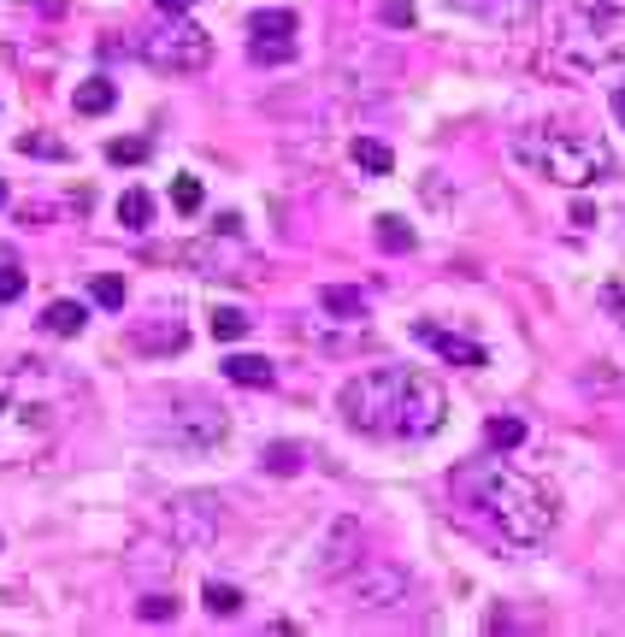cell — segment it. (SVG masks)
<instances>
[{"mask_svg":"<svg viewBox=\"0 0 625 637\" xmlns=\"http://www.w3.org/2000/svg\"><path fill=\"white\" fill-rule=\"evenodd\" d=\"M337 413L348 431H360V437H431V431H443V389L425 378V372H407V366H372L360 372V378L342 384L337 396Z\"/></svg>","mask_w":625,"mask_h":637,"instance_id":"obj_1","label":"cell"},{"mask_svg":"<svg viewBox=\"0 0 625 637\" xmlns=\"http://www.w3.org/2000/svg\"><path fill=\"white\" fill-rule=\"evenodd\" d=\"M455 490L484 519H496V531L519 549L549 543V531H555V496L519 467H507V460H472V467H460Z\"/></svg>","mask_w":625,"mask_h":637,"instance_id":"obj_2","label":"cell"},{"mask_svg":"<svg viewBox=\"0 0 625 637\" xmlns=\"http://www.w3.org/2000/svg\"><path fill=\"white\" fill-rule=\"evenodd\" d=\"M60 431V378L41 360H7L0 372V467L41 455Z\"/></svg>","mask_w":625,"mask_h":637,"instance_id":"obj_3","label":"cell"},{"mask_svg":"<svg viewBox=\"0 0 625 637\" xmlns=\"http://www.w3.org/2000/svg\"><path fill=\"white\" fill-rule=\"evenodd\" d=\"M507 154H514L531 178L561 183V190H585V183L614 171L608 142L590 136V130H573V124H526V130H514Z\"/></svg>","mask_w":625,"mask_h":637,"instance_id":"obj_4","label":"cell"},{"mask_svg":"<svg viewBox=\"0 0 625 637\" xmlns=\"http://www.w3.org/2000/svg\"><path fill=\"white\" fill-rule=\"evenodd\" d=\"M142 60H148L159 77H195L213 60V36L201 31L195 19H166L154 36H142Z\"/></svg>","mask_w":625,"mask_h":637,"instance_id":"obj_5","label":"cell"},{"mask_svg":"<svg viewBox=\"0 0 625 637\" xmlns=\"http://www.w3.org/2000/svg\"><path fill=\"white\" fill-rule=\"evenodd\" d=\"M130 349L148 360H171L189 349V325L178 308H148L142 318H130Z\"/></svg>","mask_w":625,"mask_h":637,"instance_id":"obj_6","label":"cell"},{"mask_svg":"<svg viewBox=\"0 0 625 637\" xmlns=\"http://www.w3.org/2000/svg\"><path fill=\"white\" fill-rule=\"evenodd\" d=\"M225 408H207V401H189V408H171V419L159 425V437H166L171 448H219L225 443Z\"/></svg>","mask_w":625,"mask_h":637,"instance_id":"obj_7","label":"cell"},{"mask_svg":"<svg viewBox=\"0 0 625 637\" xmlns=\"http://www.w3.org/2000/svg\"><path fill=\"white\" fill-rule=\"evenodd\" d=\"M166 526H171V538H178V543L201 549V543L219 538L225 502H213V496H178V502H166Z\"/></svg>","mask_w":625,"mask_h":637,"instance_id":"obj_8","label":"cell"},{"mask_svg":"<svg viewBox=\"0 0 625 637\" xmlns=\"http://www.w3.org/2000/svg\"><path fill=\"white\" fill-rule=\"evenodd\" d=\"M348 597H354V608H396L407 602V578L389 567V561H372V567H360L354 578H348Z\"/></svg>","mask_w":625,"mask_h":637,"instance_id":"obj_9","label":"cell"},{"mask_svg":"<svg viewBox=\"0 0 625 637\" xmlns=\"http://www.w3.org/2000/svg\"><path fill=\"white\" fill-rule=\"evenodd\" d=\"M443 7L467 12V19H484L502 36H526L537 24V0H443Z\"/></svg>","mask_w":625,"mask_h":637,"instance_id":"obj_10","label":"cell"},{"mask_svg":"<svg viewBox=\"0 0 625 637\" xmlns=\"http://www.w3.org/2000/svg\"><path fill=\"white\" fill-rule=\"evenodd\" d=\"M413 337L425 342V349H437V354L448 360V366H467V372H472V366H484V349H478L472 337H460V330H443L437 318H419Z\"/></svg>","mask_w":625,"mask_h":637,"instance_id":"obj_11","label":"cell"},{"mask_svg":"<svg viewBox=\"0 0 625 637\" xmlns=\"http://www.w3.org/2000/svg\"><path fill=\"white\" fill-rule=\"evenodd\" d=\"M354 561H360V526H354V519H337V526L325 531V543H318V573L342 578Z\"/></svg>","mask_w":625,"mask_h":637,"instance_id":"obj_12","label":"cell"},{"mask_svg":"<svg viewBox=\"0 0 625 637\" xmlns=\"http://www.w3.org/2000/svg\"><path fill=\"white\" fill-rule=\"evenodd\" d=\"M318 308H325L330 318H342V325H360V318H366V289H354V284H325L318 289Z\"/></svg>","mask_w":625,"mask_h":637,"instance_id":"obj_13","label":"cell"},{"mask_svg":"<svg viewBox=\"0 0 625 637\" xmlns=\"http://www.w3.org/2000/svg\"><path fill=\"white\" fill-rule=\"evenodd\" d=\"M83 325H89V308H83V301H48V308H41V330H48V337H77Z\"/></svg>","mask_w":625,"mask_h":637,"instance_id":"obj_14","label":"cell"},{"mask_svg":"<svg viewBox=\"0 0 625 637\" xmlns=\"http://www.w3.org/2000/svg\"><path fill=\"white\" fill-rule=\"evenodd\" d=\"M112 100H119V89H112L107 77H89V83H77V95H71V107H77L83 119H100V112H112Z\"/></svg>","mask_w":625,"mask_h":637,"instance_id":"obj_15","label":"cell"},{"mask_svg":"<svg viewBox=\"0 0 625 637\" xmlns=\"http://www.w3.org/2000/svg\"><path fill=\"white\" fill-rule=\"evenodd\" d=\"M225 378L242 384V389H266V384H272V366H266L260 354H230V360H225Z\"/></svg>","mask_w":625,"mask_h":637,"instance_id":"obj_16","label":"cell"},{"mask_svg":"<svg viewBox=\"0 0 625 637\" xmlns=\"http://www.w3.org/2000/svg\"><path fill=\"white\" fill-rule=\"evenodd\" d=\"M348 154H354V166H360V171H372V178H384V171L396 166V154H389L377 136H354V148H348Z\"/></svg>","mask_w":625,"mask_h":637,"instance_id":"obj_17","label":"cell"},{"mask_svg":"<svg viewBox=\"0 0 625 637\" xmlns=\"http://www.w3.org/2000/svg\"><path fill=\"white\" fill-rule=\"evenodd\" d=\"M148 219H154L148 190H124V195H119V225H124V230H148Z\"/></svg>","mask_w":625,"mask_h":637,"instance_id":"obj_18","label":"cell"},{"mask_svg":"<svg viewBox=\"0 0 625 637\" xmlns=\"http://www.w3.org/2000/svg\"><path fill=\"white\" fill-rule=\"evenodd\" d=\"M249 60L254 65H289V60H296V48H289V36H254L249 41Z\"/></svg>","mask_w":625,"mask_h":637,"instance_id":"obj_19","label":"cell"},{"mask_svg":"<svg viewBox=\"0 0 625 637\" xmlns=\"http://www.w3.org/2000/svg\"><path fill=\"white\" fill-rule=\"evenodd\" d=\"M377 249H384V254H407V249H413V230H407L396 213H384V219H377Z\"/></svg>","mask_w":625,"mask_h":637,"instance_id":"obj_20","label":"cell"},{"mask_svg":"<svg viewBox=\"0 0 625 637\" xmlns=\"http://www.w3.org/2000/svg\"><path fill=\"white\" fill-rule=\"evenodd\" d=\"M249 325H254V318L242 313V308H213V337H219V342H237V337H249Z\"/></svg>","mask_w":625,"mask_h":637,"instance_id":"obj_21","label":"cell"},{"mask_svg":"<svg viewBox=\"0 0 625 637\" xmlns=\"http://www.w3.org/2000/svg\"><path fill=\"white\" fill-rule=\"evenodd\" d=\"M301 460H308V455H301L296 443H272L266 455H260V467H266V472H278V478H289V472H301Z\"/></svg>","mask_w":625,"mask_h":637,"instance_id":"obj_22","label":"cell"},{"mask_svg":"<svg viewBox=\"0 0 625 637\" xmlns=\"http://www.w3.org/2000/svg\"><path fill=\"white\" fill-rule=\"evenodd\" d=\"M596 308H602V313L625 330V284H620V278H608L602 289H596Z\"/></svg>","mask_w":625,"mask_h":637,"instance_id":"obj_23","label":"cell"},{"mask_svg":"<svg viewBox=\"0 0 625 637\" xmlns=\"http://www.w3.org/2000/svg\"><path fill=\"white\" fill-rule=\"evenodd\" d=\"M585 24H608V19H625V0H573Z\"/></svg>","mask_w":625,"mask_h":637,"instance_id":"obj_24","label":"cell"},{"mask_svg":"<svg viewBox=\"0 0 625 637\" xmlns=\"http://www.w3.org/2000/svg\"><path fill=\"white\" fill-rule=\"evenodd\" d=\"M249 31L254 36H289V31H296V12H254Z\"/></svg>","mask_w":625,"mask_h":637,"instance_id":"obj_25","label":"cell"},{"mask_svg":"<svg viewBox=\"0 0 625 637\" xmlns=\"http://www.w3.org/2000/svg\"><path fill=\"white\" fill-rule=\"evenodd\" d=\"M201 597H207L213 614H237V608H242V590H237V585H219V578H213V585L201 590Z\"/></svg>","mask_w":625,"mask_h":637,"instance_id":"obj_26","label":"cell"},{"mask_svg":"<svg viewBox=\"0 0 625 637\" xmlns=\"http://www.w3.org/2000/svg\"><path fill=\"white\" fill-rule=\"evenodd\" d=\"M484 437L496 443V448H514L519 437H526V425H519V419H490V425H484Z\"/></svg>","mask_w":625,"mask_h":637,"instance_id":"obj_27","label":"cell"},{"mask_svg":"<svg viewBox=\"0 0 625 637\" xmlns=\"http://www.w3.org/2000/svg\"><path fill=\"white\" fill-rule=\"evenodd\" d=\"M171 207H178V213H201V183L178 178V183H171Z\"/></svg>","mask_w":625,"mask_h":637,"instance_id":"obj_28","label":"cell"},{"mask_svg":"<svg viewBox=\"0 0 625 637\" xmlns=\"http://www.w3.org/2000/svg\"><path fill=\"white\" fill-rule=\"evenodd\" d=\"M377 12H384L389 31H407V24H413V0H377Z\"/></svg>","mask_w":625,"mask_h":637,"instance_id":"obj_29","label":"cell"},{"mask_svg":"<svg viewBox=\"0 0 625 637\" xmlns=\"http://www.w3.org/2000/svg\"><path fill=\"white\" fill-rule=\"evenodd\" d=\"M107 159L112 166H136V159H148V142H107Z\"/></svg>","mask_w":625,"mask_h":637,"instance_id":"obj_30","label":"cell"},{"mask_svg":"<svg viewBox=\"0 0 625 637\" xmlns=\"http://www.w3.org/2000/svg\"><path fill=\"white\" fill-rule=\"evenodd\" d=\"M95 301L100 308H124V278H95Z\"/></svg>","mask_w":625,"mask_h":637,"instance_id":"obj_31","label":"cell"},{"mask_svg":"<svg viewBox=\"0 0 625 637\" xmlns=\"http://www.w3.org/2000/svg\"><path fill=\"white\" fill-rule=\"evenodd\" d=\"M19 154H41V159H65L60 142H48V136H19Z\"/></svg>","mask_w":625,"mask_h":637,"instance_id":"obj_32","label":"cell"},{"mask_svg":"<svg viewBox=\"0 0 625 637\" xmlns=\"http://www.w3.org/2000/svg\"><path fill=\"white\" fill-rule=\"evenodd\" d=\"M24 296V272L19 266H0V301H19Z\"/></svg>","mask_w":625,"mask_h":637,"instance_id":"obj_33","label":"cell"},{"mask_svg":"<svg viewBox=\"0 0 625 637\" xmlns=\"http://www.w3.org/2000/svg\"><path fill=\"white\" fill-rule=\"evenodd\" d=\"M171 614H178V602H171V597H148V602H142V620H171Z\"/></svg>","mask_w":625,"mask_h":637,"instance_id":"obj_34","label":"cell"},{"mask_svg":"<svg viewBox=\"0 0 625 637\" xmlns=\"http://www.w3.org/2000/svg\"><path fill=\"white\" fill-rule=\"evenodd\" d=\"M614 119L625 124V83H620V89H614Z\"/></svg>","mask_w":625,"mask_h":637,"instance_id":"obj_35","label":"cell"},{"mask_svg":"<svg viewBox=\"0 0 625 637\" xmlns=\"http://www.w3.org/2000/svg\"><path fill=\"white\" fill-rule=\"evenodd\" d=\"M159 7H166V12H183V7H189V0H159Z\"/></svg>","mask_w":625,"mask_h":637,"instance_id":"obj_36","label":"cell"},{"mask_svg":"<svg viewBox=\"0 0 625 637\" xmlns=\"http://www.w3.org/2000/svg\"><path fill=\"white\" fill-rule=\"evenodd\" d=\"M0 207H7V183H0Z\"/></svg>","mask_w":625,"mask_h":637,"instance_id":"obj_37","label":"cell"}]
</instances>
